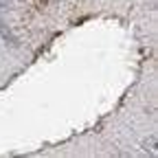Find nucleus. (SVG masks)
I'll return each mask as SVG.
<instances>
[{
	"instance_id": "nucleus-1",
	"label": "nucleus",
	"mask_w": 158,
	"mask_h": 158,
	"mask_svg": "<svg viewBox=\"0 0 158 158\" xmlns=\"http://www.w3.org/2000/svg\"><path fill=\"white\" fill-rule=\"evenodd\" d=\"M9 5H11V0H0V11L9 9Z\"/></svg>"
}]
</instances>
